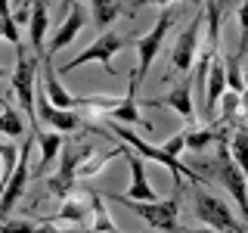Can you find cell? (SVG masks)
Segmentation results:
<instances>
[{
    "instance_id": "obj_30",
    "label": "cell",
    "mask_w": 248,
    "mask_h": 233,
    "mask_svg": "<svg viewBox=\"0 0 248 233\" xmlns=\"http://www.w3.org/2000/svg\"><path fill=\"white\" fill-rule=\"evenodd\" d=\"M46 230H50V224L46 227H37L31 221H3L0 224V233H46Z\"/></svg>"
},
{
    "instance_id": "obj_14",
    "label": "cell",
    "mask_w": 248,
    "mask_h": 233,
    "mask_svg": "<svg viewBox=\"0 0 248 233\" xmlns=\"http://www.w3.org/2000/svg\"><path fill=\"white\" fill-rule=\"evenodd\" d=\"M149 106H161V109H174L180 118L192 121V115H196V100H192V75H186L180 84H177L174 90H168L165 97L158 100H149Z\"/></svg>"
},
{
    "instance_id": "obj_24",
    "label": "cell",
    "mask_w": 248,
    "mask_h": 233,
    "mask_svg": "<svg viewBox=\"0 0 248 233\" xmlns=\"http://www.w3.org/2000/svg\"><path fill=\"white\" fill-rule=\"evenodd\" d=\"M214 140H223V134L217 128H192V131H186V150L202 152V150H208Z\"/></svg>"
},
{
    "instance_id": "obj_5",
    "label": "cell",
    "mask_w": 248,
    "mask_h": 233,
    "mask_svg": "<svg viewBox=\"0 0 248 233\" xmlns=\"http://www.w3.org/2000/svg\"><path fill=\"white\" fill-rule=\"evenodd\" d=\"M192 212L202 224H208V227L214 230H227V233H245L242 224L236 221V215H232V208L223 202L220 196H214V193L202 190L196 183V193H192Z\"/></svg>"
},
{
    "instance_id": "obj_12",
    "label": "cell",
    "mask_w": 248,
    "mask_h": 233,
    "mask_svg": "<svg viewBox=\"0 0 248 233\" xmlns=\"http://www.w3.org/2000/svg\"><path fill=\"white\" fill-rule=\"evenodd\" d=\"M124 159H127V165H130V186H127L124 193H118V196H121V199H137V202H158L161 196L155 193V186L149 183V177H146L143 155L130 152V146H127Z\"/></svg>"
},
{
    "instance_id": "obj_2",
    "label": "cell",
    "mask_w": 248,
    "mask_h": 233,
    "mask_svg": "<svg viewBox=\"0 0 248 233\" xmlns=\"http://www.w3.org/2000/svg\"><path fill=\"white\" fill-rule=\"evenodd\" d=\"M103 199H112V202H118L124 208H130V212H137L149 227L161 230V233H177L180 230V224H177L180 202H177V196H168V199H158V202H137V199H121L118 193H103Z\"/></svg>"
},
{
    "instance_id": "obj_7",
    "label": "cell",
    "mask_w": 248,
    "mask_h": 233,
    "mask_svg": "<svg viewBox=\"0 0 248 233\" xmlns=\"http://www.w3.org/2000/svg\"><path fill=\"white\" fill-rule=\"evenodd\" d=\"M34 131L25 137V146H19V162H16V171L13 177L6 181L3 193H0V217H6L16 208V202H19L22 196H25L28 190V181H31V171H28V159H31V150H34Z\"/></svg>"
},
{
    "instance_id": "obj_13",
    "label": "cell",
    "mask_w": 248,
    "mask_h": 233,
    "mask_svg": "<svg viewBox=\"0 0 248 233\" xmlns=\"http://www.w3.org/2000/svg\"><path fill=\"white\" fill-rule=\"evenodd\" d=\"M84 22H87V10H84L81 3H75L72 10L65 13V19H62V25L56 28V34L50 37V47H46V56H56L59 50H65L68 44H75V37L81 34V28H84Z\"/></svg>"
},
{
    "instance_id": "obj_26",
    "label": "cell",
    "mask_w": 248,
    "mask_h": 233,
    "mask_svg": "<svg viewBox=\"0 0 248 233\" xmlns=\"http://www.w3.org/2000/svg\"><path fill=\"white\" fill-rule=\"evenodd\" d=\"M0 37H6L13 47L22 44V31L13 19V10H10V0H0Z\"/></svg>"
},
{
    "instance_id": "obj_9",
    "label": "cell",
    "mask_w": 248,
    "mask_h": 233,
    "mask_svg": "<svg viewBox=\"0 0 248 233\" xmlns=\"http://www.w3.org/2000/svg\"><path fill=\"white\" fill-rule=\"evenodd\" d=\"M205 25V10H199L192 16V22L180 31V37L174 41V50H170V68L177 72H192V62H196L199 53V31Z\"/></svg>"
},
{
    "instance_id": "obj_27",
    "label": "cell",
    "mask_w": 248,
    "mask_h": 233,
    "mask_svg": "<svg viewBox=\"0 0 248 233\" xmlns=\"http://www.w3.org/2000/svg\"><path fill=\"white\" fill-rule=\"evenodd\" d=\"M223 68H227V87L242 93L245 81H242V53H227L223 56Z\"/></svg>"
},
{
    "instance_id": "obj_31",
    "label": "cell",
    "mask_w": 248,
    "mask_h": 233,
    "mask_svg": "<svg viewBox=\"0 0 248 233\" xmlns=\"http://www.w3.org/2000/svg\"><path fill=\"white\" fill-rule=\"evenodd\" d=\"M236 16H239V28H242V34H239V50L236 53H242V56H245V50H248V0L239 3Z\"/></svg>"
},
{
    "instance_id": "obj_17",
    "label": "cell",
    "mask_w": 248,
    "mask_h": 233,
    "mask_svg": "<svg viewBox=\"0 0 248 233\" xmlns=\"http://www.w3.org/2000/svg\"><path fill=\"white\" fill-rule=\"evenodd\" d=\"M223 90H227V68H223V56H214L208 81H205V103H202L205 118H214L217 115V103H220Z\"/></svg>"
},
{
    "instance_id": "obj_28",
    "label": "cell",
    "mask_w": 248,
    "mask_h": 233,
    "mask_svg": "<svg viewBox=\"0 0 248 233\" xmlns=\"http://www.w3.org/2000/svg\"><path fill=\"white\" fill-rule=\"evenodd\" d=\"M230 155H232V162L242 168V174H245V181H248V131L245 128H239L236 134H232V140H230Z\"/></svg>"
},
{
    "instance_id": "obj_29",
    "label": "cell",
    "mask_w": 248,
    "mask_h": 233,
    "mask_svg": "<svg viewBox=\"0 0 248 233\" xmlns=\"http://www.w3.org/2000/svg\"><path fill=\"white\" fill-rule=\"evenodd\" d=\"M220 100H223V106H220V124H223V121H232L239 112H242V106H239V93H236V90L227 87Z\"/></svg>"
},
{
    "instance_id": "obj_37",
    "label": "cell",
    "mask_w": 248,
    "mask_h": 233,
    "mask_svg": "<svg viewBox=\"0 0 248 233\" xmlns=\"http://www.w3.org/2000/svg\"><path fill=\"white\" fill-rule=\"evenodd\" d=\"M3 75H6V68H3V66H0V78H3Z\"/></svg>"
},
{
    "instance_id": "obj_20",
    "label": "cell",
    "mask_w": 248,
    "mask_h": 233,
    "mask_svg": "<svg viewBox=\"0 0 248 233\" xmlns=\"http://www.w3.org/2000/svg\"><path fill=\"white\" fill-rule=\"evenodd\" d=\"M87 3H90V16L96 22V28H103V31L124 13L121 0H87Z\"/></svg>"
},
{
    "instance_id": "obj_3",
    "label": "cell",
    "mask_w": 248,
    "mask_h": 233,
    "mask_svg": "<svg viewBox=\"0 0 248 233\" xmlns=\"http://www.w3.org/2000/svg\"><path fill=\"white\" fill-rule=\"evenodd\" d=\"M34 78H37V56H28L25 47H16V68L10 75V84H13V93L16 100H19V106L25 109L28 121H31V131L41 128V121H37V112H34Z\"/></svg>"
},
{
    "instance_id": "obj_34",
    "label": "cell",
    "mask_w": 248,
    "mask_h": 233,
    "mask_svg": "<svg viewBox=\"0 0 248 233\" xmlns=\"http://www.w3.org/2000/svg\"><path fill=\"white\" fill-rule=\"evenodd\" d=\"M239 106H242V112H248V87L239 93Z\"/></svg>"
},
{
    "instance_id": "obj_8",
    "label": "cell",
    "mask_w": 248,
    "mask_h": 233,
    "mask_svg": "<svg viewBox=\"0 0 248 233\" xmlns=\"http://www.w3.org/2000/svg\"><path fill=\"white\" fill-rule=\"evenodd\" d=\"M217 181L223 183V190L232 196V202L239 205V212H242L245 217V224H248V181H245V174H242V168L232 162V155L227 146H220V152H217Z\"/></svg>"
},
{
    "instance_id": "obj_23",
    "label": "cell",
    "mask_w": 248,
    "mask_h": 233,
    "mask_svg": "<svg viewBox=\"0 0 248 233\" xmlns=\"http://www.w3.org/2000/svg\"><path fill=\"white\" fill-rule=\"evenodd\" d=\"M90 196V217H93V230L96 233H118V227L112 224V217H108L106 205H103V193H87Z\"/></svg>"
},
{
    "instance_id": "obj_35",
    "label": "cell",
    "mask_w": 248,
    "mask_h": 233,
    "mask_svg": "<svg viewBox=\"0 0 248 233\" xmlns=\"http://www.w3.org/2000/svg\"><path fill=\"white\" fill-rule=\"evenodd\" d=\"M149 3H155V6H168V3H174V0H149Z\"/></svg>"
},
{
    "instance_id": "obj_21",
    "label": "cell",
    "mask_w": 248,
    "mask_h": 233,
    "mask_svg": "<svg viewBox=\"0 0 248 233\" xmlns=\"http://www.w3.org/2000/svg\"><path fill=\"white\" fill-rule=\"evenodd\" d=\"M0 134L13 137V140L25 137V121H22V115L16 112L10 106V100H3V97H0Z\"/></svg>"
},
{
    "instance_id": "obj_18",
    "label": "cell",
    "mask_w": 248,
    "mask_h": 233,
    "mask_svg": "<svg viewBox=\"0 0 248 233\" xmlns=\"http://www.w3.org/2000/svg\"><path fill=\"white\" fill-rule=\"evenodd\" d=\"M56 221H72V224H87L90 221V196L81 199L78 193L62 196V208L53 217H46L44 224H56Z\"/></svg>"
},
{
    "instance_id": "obj_32",
    "label": "cell",
    "mask_w": 248,
    "mask_h": 233,
    "mask_svg": "<svg viewBox=\"0 0 248 233\" xmlns=\"http://www.w3.org/2000/svg\"><path fill=\"white\" fill-rule=\"evenodd\" d=\"M183 150H186V131H177V134H170L165 143H161V152L174 155V159H177V155H180Z\"/></svg>"
},
{
    "instance_id": "obj_15",
    "label": "cell",
    "mask_w": 248,
    "mask_h": 233,
    "mask_svg": "<svg viewBox=\"0 0 248 233\" xmlns=\"http://www.w3.org/2000/svg\"><path fill=\"white\" fill-rule=\"evenodd\" d=\"M137 87H140V81L134 75H130V81H127V93L121 97V103L108 112V118L112 121H118V124H137V128H143V131H149L152 134V128L155 124L149 118H143L140 115V106H137Z\"/></svg>"
},
{
    "instance_id": "obj_33",
    "label": "cell",
    "mask_w": 248,
    "mask_h": 233,
    "mask_svg": "<svg viewBox=\"0 0 248 233\" xmlns=\"http://www.w3.org/2000/svg\"><path fill=\"white\" fill-rule=\"evenodd\" d=\"M180 233H217L214 227H180Z\"/></svg>"
},
{
    "instance_id": "obj_11",
    "label": "cell",
    "mask_w": 248,
    "mask_h": 233,
    "mask_svg": "<svg viewBox=\"0 0 248 233\" xmlns=\"http://www.w3.org/2000/svg\"><path fill=\"white\" fill-rule=\"evenodd\" d=\"M34 112H37V121L41 124H50L53 131L59 134H68V131H78L84 124V118L75 112V109H59L46 100V93H34Z\"/></svg>"
},
{
    "instance_id": "obj_38",
    "label": "cell",
    "mask_w": 248,
    "mask_h": 233,
    "mask_svg": "<svg viewBox=\"0 0 248 233\" xmlns=\"http://www.w3.org/2000/svg\"><path fill=\"white\" fill-rule=\"evenodd\" d=\"M140 3H149V0H140Z\"/></svg>"
},
{
    "instance_id": "obj_22",
    "label": "cell",
    "mask_w": 248,
    "mask_h": 233,
    "mask_svg": "<svg viewBox=\"0 0 248 233\" xmlns=\"http://www.w3.org/2000/svg\"><path fill=\"white\" fill-rule=\"evenodd\" d=\"M202 10H205V25H208V47L217 50V44H220V22H223V16H227V10H223L217 0H208Z\"/></svg>"
},
{
    "instance_id": "obj_1",
    "label": "cell",
    "mask_w": 248,
    "mask_h": 233,
    "mask_svg": "<svg viewBox=\"0 0 248 233\" xmlns=\"http://www.w3.org/2000/svg\"><path fill=\"white\" fill-rule=\"evenodd\" d=\"M108 131H112V134L118 137L124 146H130V150H137V155H143V159H152V162H158L161 168L174 171V177H177V186H180L183 181H189V183H199V174H192V171L186 168L180 159H174V155L161 152V146H152V143H146V140L140 137L137 131H130L127 124H118V121H115V124H108Z\"/></svg>"
},
{
    "instance_id": "obj_25",
    "label": "cell",
    "mask_w": 248,
    "mask_h": 233,
    "mask_svg": "<svg viewBox=\"0 0 248 233\" xmlns=\"http://www.w3.org/2000/svg\"><path fill=\"white\" fill-rule=\"evenodd\" d=\"M16 162H19V146H13V143H6V140H0V193H3L6 181L13 177Z\"/></svg>"
},
{
    "instance_id": "obj_6",
    "label": "cell",
    "mask_w": 248,
    "mask_h": 233,
    "mask_svg": "<svg viewBox=\"0 0 248 233\" xmlns=\"http://www.w3.org/2000/svg\"><path fill=\"white\" fill-rule=\"evenodd\" d=\"M174 19H177V13L170 10V6H165V10L158 13V19H155V25L146 31L143 37H137L134 41V47H137V56H140V62H137V68L130 75L137 78L140 84H143V78H146V72H149V66H152V59L158 56V50H161V44H165V34H168V28L174 25Z\"/></svg>"
},
{
    "instance_id": "obj_4",
    "label": "cell",
    "mask_w": 248,
    "mask_h": 233,
    "mask_svg": "<svg viewBox=\"0 0 248 233\" xmlns=\"http://www.w3.org/2000/svg\"><path fill=\"white\" fill-rule=\"evenodd\" d=\"M124 44H127V37H124L121 31L106 28L103 34H99V37H96V41H93L84 53H78L72 62H65V66L59 68V75H68V72H75L78 66H87V62H99V66L106 68V75H118V72H115V66H112V56L124 50Z\"/></svg>"
},
{
    "instance_id": "obj_16",
    "label": "cell",
    "mask_w": 248,
    "mask_h": 233,
    "mask_svg": "<svg viewBox=\"0 0 248 233\" xmlns=\"http://www.w3.org/2000/svg\"><path fill=\"white\" fill-rule=\"evenodd\" d=\"M46 31H50V13H46V0H31V16H28V41L34 56H46Z\"/></svg>"
},
{
    "instance_id": "obj_10",
    "label": "cell",
    "mask_w": 248,
    "mask_h": 233,
    "mask_svg": "<svg viewBox=\"0 0 248 233\" xmlns=\"http://www.w3.org/2000/svg\"><path fill=\"white\" fill-rule=\"evenodd\" d=\"M84 152H87V146H81V150H75V146H62V152H59V171H56V177H50L46 181V190L53 193V196H68V193H75V181H78V162L84 159Z\"/></svg>"
},
{
    "instance_id": "obj_36",
    "label": "cell",
    "mask_w": 248,
    "mask_h": 233,
    "mask_svg": "<svg viewBox=\"0 0 248 233\" xmlns=\"http://www.w3.org/2000/svg\"><path fill=\"white\" fill-rule=\"evenodd\" d=\"M217 3H220V6H223V10H227V13H230V6H232V0H217Z\"/></svg>"
},
{
    "instance_id": "obj_19",
    "label": "cell",
    "mask_w": 248,
    "mask_h": 233,
    "mask_svg": "<svg viewBox=\"0 0 248 233\" xmlns=\"http://www.w3.org/2000/svg\"><path fill=\"white\" fill-rule=\"evenodd\" d=\"M34 140H37V150H41V165H37V171H46L50 168L53 159H59L62 152V134L59 131H34Z\"/></svg>"
}]
</instances>
